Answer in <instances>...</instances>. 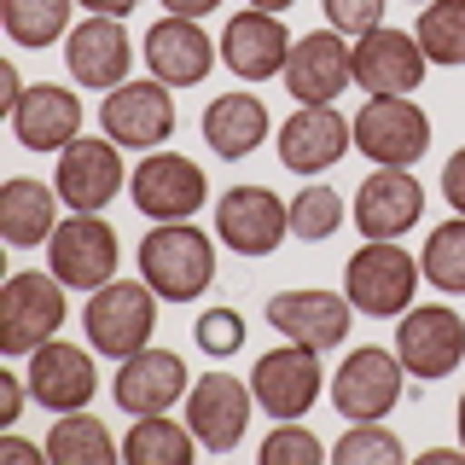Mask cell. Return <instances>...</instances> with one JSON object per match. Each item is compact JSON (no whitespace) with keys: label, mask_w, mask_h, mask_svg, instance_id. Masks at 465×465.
Masks as SVG:
<instances>
[{"label":"cell","mask_w":465,"mask_h":465,"mask_svg":"<svg viewBox=\"0 0 465 465\" xmlns=\"http://www.w3.org/2000/svg\"><path fill=\"white\" fill-rule=\"evenodd\" d=\"M140 280L163 302H193L215 280V244L193 222H157L140 239Z\"/></svg>","instance_id":"cell-1"},{"label":"cell","mask_w":465,"mask_h":465,"mask_svg":"<svg viewBox=\"0 0 465 465\" xmlns=\"http://www.w3.org/2000/svg\"><path fill=\"white\" fill-rule=\"evenodd\" d=\"M157 291L145 280H111L99 291H87V309H82V326H87V343L94 355L105 361H128L152 343L157 331Z\"/></svg>","instance_id":"cell-2"},{"label":"cell","mask_w":465,"mask_h":465,"mask_svg":"<svg viewBox=\"0 0 465 465\" xmlns=\"http://www.w3.org/2000/svg\"><path fill=\"white\" fill-rule=\"evenodd\" d=\"M419 273L425 268H419L396 239H367L343 262V297L355 302V314L401 320L413 309V297H419Z\"/></svg>","instance_id":"cell-3"},{"label":"cell","mask_w":465,"mask_h":465,"mask_svg":"<svg viewBox=\"0 0 465 465\" xmlns=\"http://www.w3.org/2000/svg\"><path fill=\"white\" fill-rule=\"evenodd\" d=\"M64 280L58 273H12L0 291V355L29 361L64 326Z\"/></svg>","instance_id":"cell-4"},{"label":"cell","mask_w":465,"mask_h":465,"mask_svg":"<svg viewBox=\"0 0 465 465\" xmlns=\"http://www.w3.org/2000/svg\"><path fill=\"white\" fill-rule=\"evenodd\" d=\"M355 145L372 157V169H413L430 152V116L407 94H378L355 111Z\"/></svg>","instance_id":"cell-5"},{"label":"cell","mask_w":465,"mask_h":465,"mask_svg":"<svg viewBox=\"0 0 465 465\" xmlns=\"http://www.w3.org/2000/svg\"><path fill=\"white\" fill-rule=\"evenodd\" d=\"M128 198H134V210L145 222H193L203 210V198H210V181H203V169L193 157L181 152H145L140 169L128 174Z\"/></svg>","instance_id":"cell-6"},{"label":"cell","mask_w":465,"mask_h":465,"mask_svg":"<svg viewBox=\"0 0 465 465\" xmlns=\"http://www.w3.org/2000/svg\"><path fill=\"white\" fill-rule=\"evenodd\" d=\"M407 390V367L396 349H349V361L331 372V407L349 419V425H367V419H384L390 407L401 401Z\"/></svg>","instance_id":"cell-7"},{"label":"cell","mask_w":465,"mask_h":465,"mask_svg":"<svg viewBox=\"0 0 465 465\" xmlns=\"http://www.w3.org/2000/svg\"><path fill=\"white\" fill-rule=\"evenodd\" d=\"M116 262H123V244H116V227L105 215L76 210L70 222H58V232L47 239V268L64 280L70 291H99L116 280Z\"/></svg>","instance_id":"cell-8"},{"label":"cell","mask_w":465,"mask_h":465,"mask_svg":"<svg viewBox=\"0 0 465 465\" xmlns=\"http://www.w3.org/2000/svg\"><path fill=\"white\" fill-rule=\"evenodd\" d=\"M355 82V41H343L331 24L291 41L285 58V94L297 105H338V94Z\"/></svg>","instance_id":"cell-9"},{"label":"cell","mask_w":465,"mask_h":465,"mask_svg":"<svg viewBox=\"0 0 465 465\" xmlns=\"http://www.w3.org/2000/svg\"><path fill=\"white\" fill-rule=\"evenodd\" d=\"M251 390H256V407L280 425V419H302L309 407L320 401V390H326V372H320V349L309 343H280L268 349V355L256 361L251 372Z\"/></svg>","instance_id":"cell-10"},{"label":"cell","mask_w":465,"mask_h":465,"mask_svg":"<svg viewBox=\"0 0 465 465\" xmlns=\"http://www.w3.org/2000/svg\"><path fill=\"white\" fill-rule=\"evenodd\" d=\"M99 128L105 140L128 145V152H157L169 134H174V99H169V82L145 76V82H123L99 99Z\"/></svg>","instance_id":"cell-11"},{"label":"cell","mask_w":465,"mask_h":465,"mask_svg":"<svg viewBox=\"0 0 465 465\" xmlns=\"http://www.w3.org/2000/svg\"><path fill=\"white\" fill-rule=\"evenodd\" d=\"M251 407H256V390L232 372H198L193 390H186V425L210 454H232L251 430Z\"/></svg>","instance_id":"cell-12"},{"label":"cell","mask_w":465,"mask_h":465,"mask_svg":"<svg viewBox=\"0 0 465 465\" xmlns=\"http://www.w3.org/2000/svg\"><path fill=\"white\" fill-rule=\"evenodd\" d=\"M396 355L413 378L436 384V378H448L465 361V320L448 302H419L396 326Z\"/></svg>","instance_id":"cell-13"},{"label":"cell","mask_w":465,"mask_h":465,"mask_svg":"<svg viewBox=\"0 0 465 465\" xmlns=\"http://www.w3.org/2000/svg\"><path fill=\"white\" fill-rule=\"evenodd\" d=\"M355 145V116L338 105H297L280 123V163L291 174H326L338 169Z\"/></svg>","instance_id":"cell-14"},{"label":"cell","mask_w":465,"mask_h":465,"mask_svg":"<svg viewBox=\"0 0 465 465\" xmlns=\"http://www.w3.org/2000/svg\"><path fill=\"white\" fill-rule=\"evenodd\" d=\"M215 232L232 256H273L291 232V203H280L268 186H232L215 203Z\"/></svg>","instance_id":"cell-15"},{"label":"cell","mask_w":465,"mask_h":465,"mask_svg":"<svg viewBox=\"0 0 465 465\" xmlns=\"http://www.w3.org/2000/svg\"><path fill=\"white\" fill-rule=\"evenodd\" d=\"M425 70H430V58H425L413 29L378 24L372 35L355 41V87L367 99H378V94H419Z\"/></svg>","instance_id":"cell-16"},{"label":"cell","mask_w":465,"mask_h":465,"mask_svg":"<svg viewBox=\"0 0 465 465\" xmlns=\"http://www.w3.org/2000/svg\"><path fill=\"white\" fill-rule=\"evenodd\" d=\"M64 64H70V76H76L87 94H111V87H123L128 64H134V41H128L123 18H99V12H87V18L64 35Z\"/></svg>","instance_id":"cell-17"},{"label":"cell","mask_w":465,"mask_h":465,"mask_svg":"<svg viewBox=\"0 0 465 465\" xmlns=\"http://www.w3.org/2000/svg\"><path fill=\"white\" fill-rule=\"evenodd\" d=\"M291 29L285 18H273V12H232L227 29H222V64L232 70L239 82H268V76H285V58H291Z\"/></svg>","instance_id":"cell-18"},{"label":"cell","mask_w":465,"mask_h":465,"mask_svg":"<svg viewBox=\"0 0 465 465\" xmlns=\"http://www.w3.org/2000/svg\"><path fill=\"white\" fill-rule=\"evenodd\" d=\"M111 396H116V407H123L128 419L169 413V407L186 396V361L174 355V349H152V343H145L140 355L116 361Z\"/></svg>","instance_id":"cell-19"},{"label":"cell","mask_w":465,"mask_h":465,"mask_svg":"<svg viewBox=\"0 0 465 465\" xmlns=\"http://www.w3.org/2000/svg\"><path fill=\"white\" fill-rule=\"evenodd\" d=\"M53 186H58V198H64L70 210L99 215V210H105V203L128 186L123 157H116V140H70L64 152H58Z\"/></svg>","instance_id":"cell-20"},{"label":"cell","mask_w":465,"mask_h":465,"mask_svg":"<svg viewBox=\"0 0 465 465\" xmlns=\"http://www.w3.org/2000/svg\"><path fill=\"white\" fill-rule=\"evenodd\" d=\"M349 320H355V302L338 297V291H280V297H268V326L291 343L320 349V355L349 338Z\"/></svg>","instance_id":"cell-21"},{"label":"cell","mask_w":465,"mask_h":465,"mask_svg":"<svg viewBox=\"0 0 465 465\" xmlns=\"http://www.w3.org/2000/svg\"><path fill=\"white\" fill-rule=\"evenodd\" d=\"M24 378H29V396L47 407V413H76V407H87L94 390H99L94 355H87L82 343H64V338L41 343L35 355H29Z\"/></svg>","instance_id":"cell-22"},{"label":"cell","mask_w":465,"mask_h":465,"mask_svg":"<svg viewBox=\"0 0 465 465\" xmlns=\"http://www.w3.org/2000/svg\"><path fill=\"white\" fill-rule=\"evenodd\" d=\"M425 215V186L413 169H372L355 186V227L367 239H401Z\"/></svg>","instance_id":"cell-23"},{"label":"cell","mask_w":465,"mask_h":465,"mask_svg":"<svg viewBox=\"0 0 465 465\" xmlns=\"http://www.w3.org/2000/svg\"><path fill=\"white\" fill-rule=\"evenodd\" d=\"M215 58H222V41L203 35L198 18H174L169 12V18H157L145 29V64L169 87H198L215 70Z\"/></svg>","instance_id":"cell-24"},{"label":"cell","mask_w":465,"mask_h":465,"mask_svg":"<svg viewBox=\"0 0 465 465\" xmlns=\"http://www.w3.org/2000/svg\"><path fill=\"white\" fill-rule=\"evenodd\" d=\"M12 134L29 152H64L70 140H82V99L58 82L24 87V99L12 105Z\"/></svg>","instance_id":"cell-25"},{"label":"cell","mask_w":465,"mask_h":465,"mask_svg":"<svg viewBox=\"0 0 465 465\" xmlns=\"http://www.w3.org/2000/svg\"><path fill=\"white\" fill-rule=\"evenodd\" d=\"M0 232H6L12 251H35L58 232V186H41L18 174V181L0 186Z\"/></svg>","instance_id":"cell-26"},{"label":"cell","mask_w":465,"mask_h":465,"mask_svg":"<svg viewBox=\"0 0 465 465\" xmlns=\"http://www.w3.org/2000/svg\"><path fill=\"white\" fill-rule=\"evenodd\" d=\"M268 105H262L256 94H222L210 99V111H203V140H210L215 157H227V163H239V157H251L262 140H268Z\"/></svg>","instance_id":"cell-27"},{"label":"cell","mask_w":465,"mask_h":465,"mask_svg":"<svg viewBox=\"0 0 465 465\" xmlns=\"http://www.w3.org/2000/svg\"><path fill=\"white\" fill-rule=\"evenodd\" d=\"M198 448L203 442L193 436V425H181V419H169V413H145V419H134V430L123 436L128 465H186Z\"/></svg>","instance_id":"cell-28"},{"label":"cell","mask_w":465,"mask_h":465,"mask_svg":"<svg viewBox=\"0 0 465 465\" xmlns=\"http://www.w3.org/2000/svg\"><path fill=\"white\" fill-rule=\"evenodd\" d=\"M70 12H76V0H0V24H6L12 47L29 53H47L53 41H64L76 29Z\"/></svg>","instance_id":"cell-29"},{"label":"cell","mask_w":465,"mask_h":465,"mask_svg":"<svg viewBox=\"0 0 465 465\" xmlns=\"http://www.w3.org/2000/svg\"><path fill=\"white\" fill-rule=\"evenodd\" d=\"M47 460L53 465H111L116 442L87 407H76V413H58V425L47 430Z\"/></svg>","instance_id":"cell-30"},{"label":"cell","mask_w":465,"mask_h":465,"mask_svg":"<svg viewBox=\"0 0 465 465\" xmlns=\"http://www.w3.org/2000/svg\"><path fill=\"white\" fill-rule=\"evenodd\" d=\"M413 35L430 64H465V0H425Z\"/></svg>","instance_id":"cell-31"},{"label":"cell","mask_w":465,"mask_h":465,"mask_svg":"<svg viewBox=\"0 0 465 465\" xmlns=\"http://www.w3.org/2000/svg\"><path fill=\"white\" fill-rule=\"evenodd\" d=\"M419 268H425V285L448 291V297H465V215L442 222L419 251Z\"/></svg>","instance_id":"cell-32"},{"label":"cell","mask_w":465,"mask_h":465,"mask_svg":"<svg viewBox=\"0 0 465 465\" xmlns=\"http://www.w3.org/2000/svg\"><path fill=\"white\" fill-rule=\"evenodd\" d=\"M343 222V198L338 186H302L291 198V239H309V244H326Z\"/></svg>","instance_id":"cell-33"},{"label":"cell","mask_w":465,"mask_h":465,"mask_svg":"<svg viewBox=\"0 0 465 465\" xmlns=\"http://www.w3.org/2000/svg\"><path fill=\"white\" fill-rule=\"evenodd\" d=\"M331 460L338 465H401V436L384 430L378 419H367V425H349L331 442Z\"/></svg>","instance_id":"cell-34"},{"label":"cell","mask_w":465,"mask_h":465,"mask_svg":"<svg viewBox=\"0 0 465 465\" xmlns=\"http://www.w3.org/2000/svg\"><path fill=\"white\" fill-rule=\"evenodd\" d=\"M320 460H326V442L297 419H280L273 436L262 442V465H320Z\"/></svg>","instance_id":"cell-35"},{"label":"cell","mask_w":465,"mask_h":465,"mask_svg":"<svg viewBox=\"0 0 465 465\" xmlns=\"http://www.w3.org/2000/svg\"><path fill=\"white\" fill-rule=\"evenodd\" d=\"M193 338H198V349L210 361H227V355H239V349H244V314L239 309H210V314L198 320Z\"/></svg>","instance_id":"cell-36"},{"label":"cell","mask_w":465,"mask_h":465,"mask_svg":"<svg viewBox=\"0 0 465 465\" xmlns=\"http://www.w3.org/2000/svg\"><path fill=\"white\" fill-rule=\"evenodd\" d=\"M320 6H326V24L338 29V35H372L378 24H384V6L390 0H320Z\"/></svg>","instance_id":"cell-37"},{"label":"cell","mask_w":465,"mask_h":465,"mask_svg":"<svg viewBox=\"0 0 465 465\" xmlns=\"http://www.w3.org/2000/svg\"><path fill=\"white\" fill-rule=\"evenodd\" d=\"M24 401H35V396H29V378L24 372H0V425H18V419H24Z\"/></svg>","instance_id":"cell-38"},{"label":"cell","mask_w":465,"mask_h":465,"mask_svg":"<svg viewBox=\"0 0 465 465\" xmlns=\"http://www.w3.org/2000/svg\"><path fill=\"white\" fill-rule=\"evenodd\" d=\"M442 198L454 203V215H465V145L442 163Z\"/></svg>","instance_id":"cell-39"},{"label":"cell","mask_w":465,"mask_h":465,"mask_svg":"<svg viewBox=\"0 0 465 465\" xmlns=\"http://www.w3.org/2000/svg\"><path fill=\"white\" fill-rule=\"evenodd\" d=\"M24 99V76H18V64H0V105H6V116H12V105Z\"/></svg>","instance_id":"cell-40"},{"label":"cell","mask_w":465,"mask_h":465,"mask_svg":"<svg viewBox=\"0 0 465 465\" xmlns=\"http://www.w3.org/2000/svg\"><path fill=\"white\" fill-rule=\"evenodd\" d=\"M0 454H6V460H24V465H35V460H47V448L24 442V436H6V442H0Z\"/></svg>","instance_id":"cell-41"},{"label":"cell","mask_w":465,"mask_h":465,"mask_svg":"<svg viewBox=\"0 0 465 465\" xmlns=\"http://www.w3.org/2000/svg\"><path fill=\"white\" fill-rule=\"evenodd\" d=\"M76 6H87V12H99V18H128V12H134L140 0H76Z\"/></svg>","instance_id":"cell-42"},{"label":"cell","mask_w":465,"mask_h":465,"mask_svg":"<svg viewBox=\"0 0 465 465\" xmlns=\"http://www.w3.org/2000/svg\"><path fill=\"white\" fill-rule=\"evenodd\" d=\"M163 6L174 12V18H203V12H215L222 0H163Z\"/></svg>","instance_id":"cell-43"},{"label":"cell","mask_w":465,"mask_h":465,"mask_svg":"<svg viewBox=\"0 0 465 465\" xmlns=\"http://www.w3.org/2000/svg\"><path fill=\"white\" fill-rule=\"evenodd\" d=\"M425 465H465V448H430Z\"/></svg>","instance_id":"cell-44"},{"label":"cell","mask_w":465,"mask_h":465,"mask_svg":"<svg viewBox=\"0 0 465 465\" xmlns=\"http://www.w3.org/2000/svg\"><path fill=\"white\" fill-rule=\"evenodd\" d=\"M251 6H256V12H273V18H285V12L297 6V0H251Z\"/></svg>","instance_id":"cell-45"},{"label":"cell","mask_w":465,"mask_h":465,"mask_svg":"<svg viewBox=\"0 0 465 465\" xmlns=\"http://www.w3.org/2000/svg\"><path fill=\"white\" fill-rule=\"evenodd\" d=\"M454 425H460V448H465V396H460V419H454Z\"/></svg>","instance_id":"cell-46"},{"label":"cell","mask_w":465,"mask_h":465,"mask_svg":"<svg viewBox=\"0 0 465 465\" xmlns=\"http://www.w3.org/2000/svg\"><path fill=\"white\" fill-rule=\"evenodd\" d=\"M413 6H419V0H413Z\"/></svg>","instance_id":"cell-47"}]
</instances>
